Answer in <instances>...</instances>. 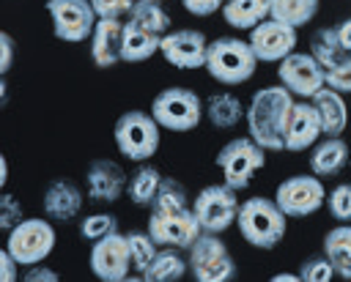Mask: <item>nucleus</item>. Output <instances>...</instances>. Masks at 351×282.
I'll return each mask as SVG.
<instances>
[{"label": "nucleus", "mask_w": 351, "mask_h": 282, "mask_svg": "<svg viewBox=\"0 0 351 282\" xmlns=\"http://www.w3.org/2000/svg\"><path fill=\"white\" fill-rule=\"evenodd\" d=\"M293 93L285 85H266L247 104V131L266 151H285V126L293 110Z\"/></svg>", "instance_id": "f257e3e1"}, {"label": "nucleus", "mask_w": 351, "mask_h": 282, "mask_svg": "<svg viewBox=\"0 0 351 282\" xmlns=\"http://www.w3.org/2000/svg\"><path fill=\"white\" fill-rule=\"evenodd\" d=\"M288 216L282 214V208L274 203V197H250L241 203L239 216H236V227L241 233V238L255 246V249H274L288 230Z\"/></svg>", "instance_id": "f03ea898"}, {"label": "nucleus", "mask_w": 351, "mask_h": 282, "mask_svg": "<svg viewBox=\"0 0 351 282\" xmlns=\"http://www.w3.org/2000/svg\"><path fill=\"white\" fill-rule=\"evenodd\" d=\"M258 57L250 47V41H241L236 36H219L214 41H208V52H206V71L211 79L222 82V85H241L247 79H252L255 68H258Z\"/></svg>", "instance_id": "7ed1b4c3"}, {"label": "nucleus", "mask_w": 351, "mask_h": 282, "mask_svg": "<svg viewBox=\"0 0 351 282\" xmlns=\"http://www.w3.org/2000/svg\"><path fill=\"white\" fill-rule=\"evenodd\" d=\"M159 131H162V126L156 123V118L151 112L126 110L115 120L112 137H115L121 156H126L129 162H148L159 151V142H162Z\"/></svg>", "instance_id": "20e7f679"}, {"label": "nucleus", "mask_w": 351, "mask_h": 282, "mask_svg": "<svg viewBox=\"0 0 351 282\" xmlns=\"http://www.w3.org/2000/svg\"><path fill=\"white\" fill-rule=\"evenodd\" d=\"M148 112L167 131H192L206 118V101L189 88H165L151 99Z\"/></svg>", "instance_id": "39448f33"}, {"label": "nucleus", "mask_w": 351, "mask_h": 282, "mask_svg": "<svg viewBox=\"0 0 351 282\" xmlns=\"http://www.w3.org/2000/svg\"><path fill=\"white\" fill-rule=\"evenodd\" d=\"M186 252H189L186 255L189 274L197 282H230L239 274L236 260H233L228 244L219 238V233H206L203 230Z\"/></svg>", "instance_id": "423d86ee"}, {"label": "nucleus", "mask_w": 351, "mask_h": 282, "mask_svg": "<svg viewBox=\"0 0 351 282\" xmlns=\"http://www.w3.org/2000/svg\"><path fill=\"white\" fill-rule=\"evenodd\" d=\"M217 167L222 172V181L228 186H233L236 192L247 189L252 183V175L258 170H263L266 164V148H261L250 134L247 137H236L228 140L219 153H217Z\"/></svg>", "instance_id": "0eeeda50"}, {"label": "nucleus", "mask_w": 351, "mask_h": 282, "mask_svg": "<svg viewBox=\"0 0 351 282\" xmlns=\"http://www.w3.org/2000/svg\"><path fill=\"white\" fill-rule=\"evenodd\" d=\"M55 241H58V235H55L52 219L27 216L16 227L8 230L5 249L19 260V266H36L52 255Z\"/></svg>", "instance_id": "6e6552de"}, {"label": "nucleus", "mask_w": 351, "mask_h": 282, "mask_svg": "<svg viewBox=\"0 0 351 282\" xmlns=\"http://www.w3.org/2000/svg\"><path fill=\"white\" fill-rule=\"evenodd\" d=\"M239 208H241L239 192L233 186H228L225 181L203 186L197 192V197L192 200V211L206 233H225L228 227H233Z\"/></svg>", "instance_id": "1a4fd4ad"}, {"label": "nucleus", "mask_w": 351, "mask_h": 282, "mask_svg": "<svg viewBox=\"0 0 351 282\" xmlns=\"http://www.w3.org/2000/svg\"><path fill=\"white\" fill-rule=\"evenodd\" d=\"M145 230L154 235L159 246H173V249H189L203 233L192 205L189 208H151Z\"/></svg>", "instance_id": "9d476101"}, {"label": "nucleus", "mask_w": 351, "mask_h": 282, "mask_svg": "<svg viewBox=\"0 0 351 282\" xmlns=\"http://www.w3.org/2000/svg\"><path fill=\"white\" fill-rule=\"evenodd\" d=\"M274 203L282 208V214L288 219H299V216H310L318 208H324L326 203V186L318 175H291L285 181L277 183L274 189Z\"/></svg>", "instance_id": "9b49d317"}, {"label": "nucleus", "mask_w": 351, "mask_h": 282, "mask_svg": "<svg viewBox=\"0 0 351 282\" xmlns=\"http://www.w3.org/2000/svg\"><path fill=\"white\" fill-rule=\"evenodd\" d=\"M47 14L52 19L55 38L69 44L88 41L99 22L90 0H47Z\"/></svg>", "instance_id": "f8f14e48"}, {"label": "nucleus", "mask_w": 351, "mask_h": 282, "mask_svg": "<svg viewBox=\"0 0 351 282\" xmlns=\"http://www.w3.org/2000/svg\"><path fill=\"white\" fill-rule=\"evenodd\" d=\"M280 85H285L296 99H313L326 85V68L310 52H291L277 63Z\"/></svg>", "instance_id": "ddd939ff"}, {"label": "nucleus", "mask_w": 351, "mask_h": 282, "mask_svg": "<svg viewBox=\"0 0 351 282\" xmlns=\"http://www.w3.org/2000/svg\"><path fill=\"white\" fill-rule=\"evenodd\" d=\"M90 271L101 282H123L134 271L126 233H110L90 246Z\"/></svg>", "instance_id": "4468645a"}, {"label": "nucleus", "mask_w": 351, "mask_h": 282, "mask_svg": "<svg viewBox=\"0 0 351 282\" xmlns=\"http://www.w3.org/2000/svg\"><path fill=\"white\" fill-rule=\"evenodd\" d=\"M162 57L181 68V71H189V68H203L206 66V52H208V38L203 30H195V27H176L170 33L162 36V47H159Z\"/></svg>", "instance_id": "2eb2a0df"}, {"label": "nucleus", "mask_w": 351, "mask_h": 282, "mask_svg": "<svg viewBox=\"0 0 351 282\" xmlns=\"http://www.w3.org/2000/svg\"><path fill=\"white\" fill-rule=\"evenodd\" d=\"M250 47L255 52V57L261 63H280L282 57H288L291 52H296V27L282 25L277 19H263L250 30Z\"/></svg>", "instance_id": "dca6fc26"}, {"label": "nucleus", "mask_w": 351, "mask_h": 282, "mask_svg": "<svg viewBox=\"0 0 351 282\" xmlns=\"http://www.w3.org/2000/svg\"><path fill=\"white\" fill-rule=\"evenodd\" d=\"M129 175L123 167L112 159H93L85 170V194L88 203L96 205H112L126 194Z\"/></svg>", "instance_id": "f3484780"}, {"label": "nucleus", "mask_w": 351, "mask_h": 282, "mask_svg": "<svg viewBox=\"0 0 351 282\" xmlns=\"http://www.w3.org/2000/svg\"><path fill=\"white\" fill-rule=\"evenodd\" d=\"M321 137H324V129H321V118H318V110L313 107V101L310 99L293 101V110H291V118L285 126V151L302 153V151L313 148Z\"/></svg>", "instance_id": "a211bd4d"}, {"label": "nucleus", "mask_w": 351, "mask_h": 282, "mask_svg": "<svg viewBox=\"0 0 351 282\" xmlns=\"http://www.w3.org/2000/svg\"><path fill=\"white\" fill-rule=\"evenodd\" d=\"M85 205V192L71 178H52L41 194L44 216L52 222H71Z\"/></svg>", "instance_id": "6ab92c4d"}, {"label": "nucleus", "mask_w": 351, "mask_h": 282, "mask_svg": "<svg viewBox=\"0 0 351 282\" xmlns=\"http://www.w3.org/2000/svg\"><path fill=\"white\" fill-rule=\"evenodd\" d=\"M121 38H123V19H99L88 47H90V60L96 68H115L121 63Z\"/></svg>", "instance_id": "aec40b11"}, {"label": "nucleus", "mask_w": 351, "mask_h": 282, "mask_svg": "<svg viewBox=\"0 0 351 282\" xmlns=\"http://www.w3.org/2000/svg\"><path fill=\"white\" fill-rule=\"evenodd\" d=\"M351 148L343 137H321L310 151V170L318 178H335L346 170Z\"/></svg>", "instance_id": "412c9836"}, {"label": "nucleus", "mask_w": 351, "mask_h": 282, "mask_svg": "<svg viewBox=\"0 0 351 282\" xmlns=\"http://www.w3.org/2000/svg\"><path fill=\"white\" fill-rule=\"evenodd\" d=\"M310 101L318 110L324 137H340L346 131V126H348V107H346L343 93H337L329 85H324Z\"/></svg>", "instance_id": "4be33fe9"}, {"label": "nucleus", "mask_w": 351, "mask_h": 282, "mask_svg": "<svg viewBox=\"0 0 351 282\" xmlns=\"http://www.w3.org/2000/svg\"><path fill=\"white\" fill-rule=\"evenodd\" d=\"M162 47V36L134 25V22H123V38H121V60L123 63H143L148 57H154Z\"/></svg>", "instance_id": "5701e85b"}, {"label": "nucleus", "mask_w": 351, "mask_h": 282, "mask_svg": "<svg viewBox=\"0 0 351 282\" xmlns=\"http://www.w3.org/2000/svg\"><path fill=\"white\" fill-rule=\"evenodd\" d=\"M271 0H225L222 19L233 30H252L258 22L269 19Z\"/></svg>", "instance_id": "b1692460"}, {"label": "nucleus", "mask_w": 351, "mask_h": 282, "mask_svg": "<svg viewBox=\"0 0 351 282\" xmlns=\"http://www.w3.org/2000/svg\"><path fill=\"white\" fill-rule=\"evenodd\" d=\"M186 271H189V263L186 257H181V249L162 246L140 277L148 282H178L186 277Z\"/></svg>", "instance_id": "393cba45"}, {"label": "nucleus", "mask_w": 351, "mask_h": 282, "mask_svg": "<svg viewBox=\"0 0 351 282\" xmlns=\"http://www.w3.org/2000/svg\"><path fill=\"white\" fill-rule=\"evenodd\" d=\"M324 255L332 260L340 279H351V225H335L324 235Z\"/></svg>", "instance_id": "a878e982"}, {"label": "nucleus", "mask_w": 351, "mask_h": 282, "mask_svg": "<svg viewBox=\"0 0 351 282\" xmlns=\"http://www.w3.org/2000/svg\"><path fill=\"white\" fill-rule=\"evenodd\" d=\"M206 118L214 129H233L247 118V107L233 93H214L206 99Z\"/></svg>", "instance_id": "bb28decb"}, {"label": "nucleus", "mask_w": 351, "mask_h": 282, "mask_svg": "<svg viewBox=\"0 0 351 282\" xmlns=\"http://www.w3.org/2000/svg\"><path fill=\"white\" fill-rule=\"evenodd\" d=\"M162 183V172L148 164V162H140V167L129 175V183H126V197L140 205V208H151L154 205V197H156V189Z\"/></svg>", "instance_id": "cd10ccee"}, {"label": "nucleus", "mask_w": 351, "mask_h": 282, "mask_svg": "<svg viewBox=\"0 0 351 282\" xmlns=\"http://www.w3.org/2000/svg\"><path fill=\"white\" fill-rule=\"evenodd\" d=\"M318 5H321V0H271L269 16L299 30L315 19Z\"/></svg>", "instance_id": "c85d7f7f"}, {"label": "nucleus", "mask_w": 351, "mask_h": 282, "mask_svg": "<svg viewBox=\"0 0 351 282\" xmlns=\"http://www.w3.org/2000/svg\"><path fill=\"white\" fill-rule=\"evenodd\" d=\"M126 19L140 25V27H145V30H151V33H156V36L170 33V25H173V19L162 8V3H151V0H134V5H132Z\"/></svg>", "instance_id": "c756f323"}, {"label": "nucleus", "mask_w": 351, "mask_h": 282, "mask_svg": "<svg viewBox=\"0 0 351 282\" xmlns=\"http://www.w3.org/2000/svg\"><path fill=\"white\" fill-rule=\"evenodd\" d=\"M310 55L324 66V68H332L343 55V44L337 38V27H318L313 36H310Z\"/></svg>", "instance_id": "7c9ffc66"}, {"label": "nucleus", "mask_w": 351, "mask_h": 282, "mask_svg": "<svg viewBox=\"0 0 351 282\" xmlns=\"http://www.w3.org/2000/svg\"><path fill=\"white\" fill-rule=\"evenodd\" d=\"M126 241H129V252H132V266L137 274H143L148 268V263L154 260V255L159 252V244L154 241V235L148 230H129Z\"/></svg>", "instance_id": "2f4dec72"}, {"label": "nucleus", "mask_w": 351, "mask_h": 282, "mask_svg": "<svg viewBox=\"0 0 351 282\" xmlns=\"http://www.w3.org/2000/svg\"><path fill=\"white\" fill-rule=\"evenodd\" d=\"M189 192L186 186L178 181V178H170V175H162V183L156 189V197H154V205L151 208H189Z\"/></svg>", "instance_id": "473e14b6"}, {"label": "nucleus", "mask_w": 351, "mask_h": 282, "mask_svg": "<svg viewBox=\"0 0 351 282\" xmlns=\"http://www.w3.org/2000/svg\"><path fill=\"white\" fill-rule=\"evenodd\" d=\"M110 233H118V219L112 214H88L80 219V235L90 244Z\"/></svg>", "instance_id": "72a5a7b5"}, {"label": "nucleus", "mask_w": 351, "mask_h": 282, "mask_svg": "<svg viewBox=\"0 0 351 282\" xmlns=\"http://www.w3.org/2000/svg\"><path fill=\"white\" fill-rule=\"evenodd\" d=\"M329 208V216L340 225H351V183H337L329 194H326V203Z\"/></svg>", "instance_id": "f704fd0d"}, {"label": "nucleus", "mask_w": 351, "mask_h": 282, "mask_svg": "<svg viewBox=\"0 0 351 282\" xmlns=\"http://www.w3.org/2000/svg\"><path fill=\"white\" fill-rule=\"evenodd\" d=\"M335 274V266L326 255H315V257H307L302 266H299V279L302 282H329Z\"/></svg>", "instance_id": "c9c22d12"}, {"label": "nucleus", "mask_w": 351, "mask_h": 282, "mask_svg": "<svg viewBox=\"0 0 351 282\" xmlns=\"http://www.w3.org/2000/svg\"><path fill=\"white\" fill-rule=\"evenodd\" d=\"M326 85L343 96L351 93V52H346L332 68H326Z\"/></svg>", "instance_id": "e433bc0d"}, {"label": "nucleus", "mask_w": 351, "mask_h": 282, "mask_svg": "<svg viewBox=\"0 0 351 282\" xmlns=\"http://www.w3.org/2000/svg\"><path fill=\"white\" fill-rule=\"evenodd\" d=\"M22 219H25V216H22V205H19V200H16L14 194L3 192V194H0V227L8 233V230L16 227Z\"/></svg>", "instance_id": "4c0bfd02"}, {"label": "nucleus", "mask_w": 351, "mask_h": 282, "mask_svg": "<svg viewBox=\"0 0 351 282\" xmlns=\"http://www.w3.org/2000/svg\"><path fill=\"white\" fill-rule=\"evenodd\" d=\"M99 19H123L129 16L134 0H90Z\"/></svg>", "instance_id": "58836bf2"}, {"label": "nucleus", "mask_w": 351, "mask_h": 282, "mask_svg": "<svg viewBox=\"0 0 351 282\" xmlns=\"http://www.w3.org/2000/svg\"><path fill=\"white\" fill-rule=\"evenodd\" d=\"M181 5H184L192 16H211V14L222 11L225 0H181Z\"/></svg>", "instance_id": "ea45409f"}, {"label": "nucleus", "mask_w": 351, "mask_h": 282, "mask_svg": "<svg viewBox=\"0 0 351 282\" xmlns=\"http://www.w3.org/2000/svg\"><path fill=\"white\" fill-rule=\"evenodd\" d=\"M25 279H27V282H58V279H60V274H58V271H52L49 266L36 263V266H27Z\"/></svg>", "instance_id": "a19ab883"}, {"label": "nucleus", "mask_w": 351, "mask_h": 282, "mask_svg": "<svg viewBox=\"0 0 351 282\" xmlns=\"http://www.w3.org/2000/svg\"><path fill=\"white\" fill-rule=\"evenodd\" d=\"M14 63V38L8 33H0V74H8Z\"/></svg>", "instance_id": "79ce46f5"}, {"label": "nucleus", "mask_w": 351, "mask_h": 282, "mask_svg": "<svg viewBox=\"0 0 351 282\" xmlns=\"http://www.w3.org/2000/svg\"><path fill=\"white\" fill-rule=\"evenodd\" d=\"M16 266H19V260H16L8 249H3V252H0V277H3L5 282H14V279L19 277Z\"/></svg>", "instance_id": "37998d69"}, {"label": "nucleus", "mask_w": 351, "mask_h": 282, "mask_svg": "<svg viewBox=\"0 0 351 282\" xmlns=\"http://www.w3.org/2000/svg\"><path fill=\"white\" fill-rule=\"evenodd\" d=\"M337 38H340L343 49L351 52V16H346V19L337 25Z\"/></svg>", "instance_id": "c03bdc74"}, {"label": "nucleus", "mask_w": 351, "mask_h": 282, "mask_svg": "<svg viewBox=\"0 0 351 282\" xmlns=\"http://www.w3.org/2000/svg\"><path fill=\"white\" fill-rule=\"evenodd\" d=\"M274 282H302V279H299V271H296V274L280 271V274H274Z\"/></svg>", "instance_id": "a18cd8bd"}, {"label": "nucleus", "mask_w": 351, "mask_h": 282, "mask_svg": "<svg viewBox=\"0 0 351 282\" xmlns=\"http://www.w3.org/2000/svg\"><path fill=\"white\" fill-rule=\"evenodd\" d=\"M5 181H8V159L0 156V186H5Z\"/></svg>", "instance_id": "49530a36"}, {"label": "nucleus", "mask_w": 351, "mask_h": 282, "mask_svg": "<svg viewBox=\"0 0 351 282\" xmlns=\"http://www.w3.org/2000/svg\"><path fill=\"white\" fill-rule=\"evenodd\" d=\"M151 3H165V0H151Z\"/></svg>", "instance_id": "de8ad7c7"}]
</instances>
